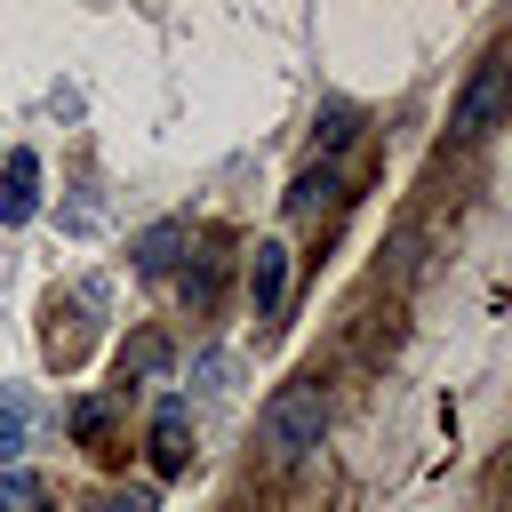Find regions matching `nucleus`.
<instances>
[{
  "mask_svg": "<svg viewBox=\"0 0 512 512\" xmlns=\"http://www.w3.org/2000/svg\"><path fill=\"white\" fill-rule=\"evenodd\" d=\"M352 136H360V104H328V112L312 120V144H320V152H344Z\"/></svg>",
  "mask_w": 512,
  "mask_h": 512,
  "instance_id": "nucleus-10",
  "label": "nucleus"
},
{
  "mask_svg": "<svg viewBox=\"0 0 512 512\" xmlns=\"http://www.w3.org/2000/svg\"><path fill=\"white\" fill-rule=\"evenodd\" d=\"M152 464H160V472H184V464H192V408H184L176 392L152 408Z\"/></svg>",
  "mask_w": 512,
  "mask_h": 512,
  "instance_id": "nucleus-5",
  "label": "nucleus"
},
{
  "mask_svg": "<svg viewBox=\"0 0 512 512\" xmlns=\"http://www.w3.org/2000/svg\"><path fill=\"white\" fill-rule=\"evenodd\" d=\"M128 376H168V336H160V328H144V336L120 344V384H128Z\"/></svg>",
  "mask_w": 512,
  "mask_h": 512,
  "instance_id": "nucleus-8",
  "label": "nucleus"
},
{
  "mask_svg": "<svg viewBox=\"0 0 512 512\" xmlns=\"http://www.w3.org/2000/svg\"><path fill=\"white\" fill-rule=\"evenodd\" d=\"M184 248H192V232H184V224H176V216H168V224H144V232H136V248H128V256H136V272H168V264H176V256H184Z\"/></svg>",
  "mask_w": 512,
  "mask_h": 512,
  "instance_id": "nucleus-6",
  "label": "nucleus"
},
{
  "mask_svg": "<svg viewBox=\"0 0 512 512\" xmlns=\"http://www.w3.org/2000/svg\"><path fill=\"white\" fill-rule=\"evenodd\" d=\"M248 304H256V320H272L288 304V240H256V256H248Z\"/></svg>",
  "mask_w": 512,
  "mask_h": 512,
  "instance_id": "nucleus-3",
  "label": "nucleus"
},
{
  "mask_svg": "<svg viewBox=\"0 0 512 512\" xmlns=\"http://www.w3.org/2000/svg\"><path fill=\"white\" fill-rule=\"evenodd\" d=\"M504 96H512V80H504V64H480V72H472V88H464V104H456V120H448V128H456V136H464V144H472V136H488V128H496V120H504Z\"/></svg>",
  "mask_w": 512,
  "mask_h": 512,
  "instance_id": "nucleus-2",
  "label": "nucleus"
},
{
  "mask_svg": "<svg viewBox=\"0 0 512 512\" xmlns=\"http://www.w3.org/2000/svg\"><path fill=\"white\" fill-rule=\"evenodd\" d=\"M104 424H112V400H80V408H72V432H80V440H104Z\"/></svg>",
  "mask_w": 512,
  "mask_h": 512,
  "instance_id": "nucleus-14",
  "label": "nucleus"
},
{
  "mask_svg": "<svg viewBox=\"0 0 512 512\" xmlns=\"http://www.w3.org/2000/svg\"><path fill=\"white\" fill-rule=\"evenodd\" d=\"M40 216V152H8L0 160V224H32Z\"/></svg>",
  "mask_w": 512,
  "mask_h": 512,
  "instance_id": "nucleus-4",
  "label": "nucleus"
},
{
  "mask_svg": "<svg viewBox=\"0 0 512 512\" xmlns=\"http://www.w3.org/2000/svg\"><path fill=\"white\" fill-rule=\"evenodd\" d=\"M232 376H240V360H232V352H200V360H192V392H224Z\"/></svg>",
  "mask_w": 512,
  "mask_h": 512,
  "instance_id": "nucleus-12",
  "label": "nucleus"
},
{
  "mask_svg": "<svg viewBox=\"0 0 512 512\" xmlns=\"http://www.w3.org/2000/svg\"><path fill=\"white\" fill-rule=\"evenodd\" d=\"M32 440V400L24 392H0V464H16Z\"/></svg>",
  "mask_w": 512,
  "mask_h": 512,
  "instance_id": "nucleus-9",
  "label": "nucleus"
},
{
  "mask_svg": "<svg viewBox=\"0 0 512 512\" xmlns=\"http://www.w3.org/2000/svg\"><path fill=\"white\" fill-rule=\"evenodd\" d=\"M0 512H48V480L40 472H0Z\"/></svg>",
  "mask_w": 512,
  "mask_h": 512,
  "instance_id": "nucleus-11",
  "label": "nucleus"
},
{
  "mask_svg": "<svg viewBox=\"0 0 512 512\" xmlns=\"http://www.w3.org/2000/svg\"><path fill=\"white\" fill-rule=\"evenodd\" d=\"M344 200V176L320 160V168H304L296 184H288V216H320V208H336Z\"/></svg>",
  "mask_w": 512,
  "mask_h": 512,
  "instance_id": "nucleus-7",
  "label": "nucleus"
},
{
  "mask_svg": "<svg viewBox=\"0 0 512 512\" xmlns=\"http://www.w3.org/2000/svg\"><path fill=\"white\" fill-rule=\"evenodd\" d=\"M320 432H328V392H320L312 376L280 384V392L264 400V416H256V440H264V456H272V464L312 456V448H320Z\"/></svg>",
  "mask_w": 512,
  "mask_h": 512,
  "instance_id": "nucleus-1",
  "label": "nucleus"
},
{
  "mask_svg": "<svg viewBox=\"0 0 512 512\" xmlns=\"http://www.w3.org/2000/svg\"><path fill=\"white\" fill-rule=\"evenodd\" d=\"M88 512H160V496H152V488H112V496H96Z\"/></svg>",
  "mask_w": 512,
  "mask_h": 512,
  "instance_id": "nucleus-13",
  "label": "nucleus"
}]
</instances>
